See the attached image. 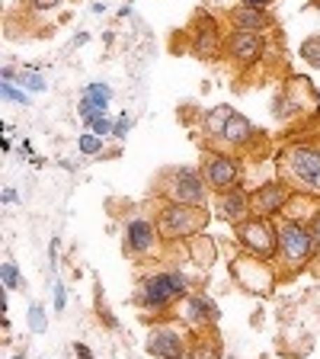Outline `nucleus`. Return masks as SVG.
Returning <instances> with one entry per match:
<instances>
[{
	"label": "nucleus",
	"mask_w": 320,
	"mask_h": 359,
	"mask_svg": "<svg viewBox=\"0 0 320 359\" xmlns=\"http://www.w3.org/2000/svg\"><path fill=\"white\" fill-rule=\"evenodd\" d=\"M52 299H55V311H64V305H67V289H64V283H55V289H52Z\"/></svg>",
	"instance_id": "obj_29"
},
{
	"label": "nucleus",
	"mask_w": 320,
	"mask_h": 359,
	"mask_svg": "<svg viewBox=\"0 0 320 359\" xmlns=\"http://www.w3.org/2000/svg\"><path fill=\"white\" fill-rule=\"evenodd\" d=\"M74 356L77 359H93V350L87 344H74Z\"/></svg>",
	"instance_id": "obj_32"
},
{
	"label": "nucleus",
	"mask_w": 320,
	"mask_h": 359,
	"mask_svg": "<svg viewBox=\"0 0 320 359\" xmlns=\"http://www.w3.org/2000/svg\"><path fill=\"white\" fill-rule=\"evenodd\" d=\"M231 116H234L231 106H215V109L209 112V119H205V135H218V138H221V132Z\"/></svg>",
	"instance_id": "obj_20"
},
{
	"label": "nucleus",
	"mask_w": 320,
	"mask_h": 359,
	"mask_svg": "<svg viewBox=\"0 0 320 359\" xmlns=\"http://www.w3.org/2000/svg\"><path fill=\"white\" fill-rule=\"evenodd\" d=\"M0 93H4V100H10V103L26 106V93H22V90H16L13 83H0Z\"/></svg>",
	"instance_id": "obj_26"
},
{
	"label": "nucleus",
	"mask_w": 320,
	"mask_h": 359,
	"mask_svg": "<svg viewBox=\"0 0 320 359\" xmlns=\"http://www.w3.org/2000/svg\"><path fill=\"white\" fill-rule=\"evenodd\" d=\"M311 234H314V244H317V250H320V212L311 218Z\"/></svg>",
	"instance_id": "obj_33"
},
{
	"label": "nucleus",
	"mask_w": 320,
	"mask_h": 359,
	"mask_svg": "<svg viewBox=\"0 0 320 359\" xmlns=\"http://www.w3.org/2000/svg\"><path fill=\"white\" fill-rule=\"evenodd\" d=\"M202 180L215 193H228V189L240 187V164L221 151H209L202 157Z\"/></svg>",
	"instance_id": "obj_9"
},
{
	"label": "nucleus",
	"mask_w": 320,
	"mask_h": 359,
	"mask_svg": "<svg viewBox=\"0 0 320 359\" xmlns=\"http://www.w3.org/2000/svg\"><path fill=\"white\" fill-rule=\"evenodd\" d=\"M0 283H4V289H20L22 285V276L13 260H4V266H0Z\"/></svg>",
	"instance_id": "obj_22"
},
{
	"label": "nucleus",
	"mask_w": 320,
	"mask_h": 359,
	"mask_svg": "<svg viewBox=\"0 0 320 359\" xmlns=\"http://www.w3.org/2000/svg\"><path fill=\"white\" fill-rule=\"evenodd\" d=\"M272 0H240V7H256V10H266Z\"/></svg>",
	"instance_id": "obj_34"
},
{
	"label": "nucleus",
	"mask_w": 320,
	"mask_h": 359,
	"mask_svg": "<svg viewBox=\"0 0 320 359\" xmlns=\"http://www.w3.org/2000/svg\"><path fill=\"white\" fill-rule=\"evenodd\" d=\"M77 151H81L83 157H99L103 154V138L93 132H83L81 138H77Z\"/></svg>",
	"instance_id": "obj_21"
},
{
	"label": "nucleus",
	"mask_w": 320,
	"mask_h": 359,
	"mask_svg": "<svg viewBox=\"0 0 320 359\" xmlns=\"http://www.w3.org/2000/svg\"><path fill=\"white\" fill-rule=\"evenodd\" d=\"M58 250H61L58 238H52V244H48V263H52V269L58 266Z\"/></svg>",
	"instance_id": "obj_30"
},
{
	"label": "nucleus",
	"mask_w": 320,
	"mask_h": 359,
	"mask_svg": "<svg viewBox=\"0 0 320 359\" xmlns=\"http://www.w3.org/2000/svg\"><path fill=\"white\" fill-rule=\"evenodd\" d=\"M291 196H295V189H291L288 183H282V180H269V183H263L260 189H253V193H250V205H253V215H260V218H276L279 212L288 209Z\"/></svg>",
	"instance_id": "obj_10"
},
{
	"label": "nucleus",
	"mask_w": 320,
	"mask_h": 359,
	"mask_svg": "<svg viewBox=\"0 0 320 359\" xmlns=\"http://www.w3.org/2000/svg\"><path fill=\"white\" fill-rule=\"evenodd\" d=\"M234 238H237L240 250L246 254L260 257V260H276V250H279V228L272 224V218H260V215H250L246 222L234 224Z\"/></svg>",
	"instance_id": "obj_5"
},
{
	"label": "nucleus",
	"mask_w": 320,
	"mask_h": 359,
	"mask_svg": "<svg viewBox=\"0 0 320 359\" xmlns=\"http://www.w3.org/2000/svg\"><path fill=\"white\" fill-rule=\"evenodd\" d=\"M189 295V279L179 269H154L148 276H141L138 289H134V305L144 314H164L173 305Z\"/></svg>",
	"instance_id": "obj_2"
},
{
	"label": "nucleus",
	"mask_w": 320,
	"mask_h": 359,
	"mask_svg": "<svg viewBox=\"0 0 320 359\" xmlns=\"http://www.w3.org/2000/svg\"><path fill=\"white\" fill-rule=\"evenodd\" d=\"M0 151H4V154H10V151H13V144L7 142V135H4V138H0Z\"/></svg>",
	"instance_id": "obj_36"
},
{
	"label": "nucleus",
	"mask_w": 320,
	"mask_h": 359,
	"mask_svg": "<svg viewBox=\"0 0 320 359\" xmlns=\"http://www.w3.org/2000/svg\"><path fill=\"white\" fill-rule=\"evenodd\" d=\"M279 180L288 183L301 196H317L320 199V144H288L276 157Z\"/></svg>",
	"instance_id": "obj_1"
},
{
	"label": "nucleus",
	"mask_w": 320,
	"mask_h": 359,
	"mask_svg": "<svg viewBox=\"0 0 320 359\" xmlns=\"http://www.w3.org/2000/svg\"><path fill=\"white\" fill-rule=\"evenodd\" d=\"M167 189V202H183V205H202L205 209V180H202V170H193V167H176L170 170V180L164 183Z\"/></svg>",
	"instance_id": "obj_8"
},
{
	"label": "nucleus",
	"mask_w": 320,
	"mask_h": 359,
	"mask_svg": "<svg viewBox=\"0 0 320 359\" xmlns=\"http://www.w3.org/2000/svg\"><path fill=\"white\" fill-rule=\"evenodd\" d=\"M253 138H256L253 122L246 119V116H240V112H234L231 119H228V126H224V132H221V142L231 144V148H246Z\"/></svg>",
	"instance_id": "obj_15"
},
{
	"label": "nucleus",
	"mask_w": 320,
	"mask_h": 359,
	"mask_svg": "<svg viewBox=\"0 0 320 359\" xmlns=\"http://www.w3.org/2000/svg\"><path fill=\"white\" fill-rule=\"evenodd\" d=\"M221 318L218 305L209 299V295H199V292H189L186 299L179 302V321L186 324L189 330L202 334V330H211V324Z\"/></svg>",
	"instance_id": "obj_11"
},
{
	"label": "nucleus",
	"mask_w": 320,
	"mask_h": 359,
	"mask_svg": "<svg viewBox=\"0 0 320 359\" xmlns=\"http://www.w3.org/2000/svg\"><path fill=\"white\" fill-rule=\"evenodd\" d=\"M26 321H29V330H32V334H45V327H48L45 308H42V305H36V302L29 305V314H26Z\"/></svg>",
	"instance_id": "obj_23"
},
{
	"label": "nucleus",
	"mask_w": 320,
	"mask_h": 359,
	"mask_svg": "<svg viewBox=\"0 0 320 359\" xmlns=\"http://www.w3.org/2000/svg\"><path fill=\"white\" fill-rule=\"evenodd\" d=\"M186 359H224L221 340H218L215 330H202V334H195L193 340H189Z\"/></svg>",
	"instance_id": "obj_17"
},
{
	"label": "nucleus",
	"mask_w": 320,
	"mask_h": 359,
	"mask_svg": "<svg viewBox=\"0 0 320 359\" xmlns=\"http://www.w3.org/2000/svg\"><path fill=\"white\" fill-rule=\"evenodd\" d=\"M301 55H305V58L311 61L314 67H320V39H317V42H305V48H301Z\"/></svg>",
	"instance_id": "obj_28"
},
{
	"label": "nucleus",
	"mask_w": 320,
	"mask_h": 359,
	"mask_svg": "<svg viewBox=\"0 0 320 359\" xmlns=\"http://www.w3.org/2000/svg\"><path fill=\"white\" fill-rule=\"evenodd\" d=\"M157 244H160V234H157V224L151 218H128L125 224V250L138 260H148L157 254Z\"/></svg>",
	"instance_id": "obj_12"
},
{
	"label": "nucleus",
	"mask_w": 320,
	"mask_h": 359,
	"mask_svg": "<svg viewBox=\"0 0 320 359\" xmlns=\"http://www.w3.org/2000/svg\"><path fill=\"white\" fill-rule=\"evenodd\" d=\"M231 273H234V279L240 283V289L250 292V295H269V292L276 289V283H279L276 263L260 260V257L246 254V250H240V254L231 260Z\"/></svg>",
	"instance_id": "obj_6"
},
{
	"label": "nucleus",
	"mask_w": 320,
	"mask_h": 359,
	"mask_svg": "<svg viewBox=\"0 0 320 359\" xmlns=\"http://www.w3.org/2000/svg\"><path fill=\"white\" fill-rule=\"evenodd\" d=\"M224 52L231 55V61L246 67L266 52V39H263L260 32H234V36L228 39V45H224Z\"/></svg>",
	"instance_id": "obj_14"
},
{
	"label": "nucleus",
	"mask_w": 320,
	"mask_h": 359,
	"mask_svg": "<svg viewBox=\"0 0 320 359\" xmlns=\"http://www.w3.org/2000/svg\"><path fill=\"white\" fill-rule=\"evenodd\" d=\"M215 215L228 224H240L246 218L253 215V205H250V196L244 193L240 187L228 189V193H218V205H215Z\"/></svg>",
	"instance_id": "obj_13"
},
{
	"label": "nucleus",
	"mask_w": 320,
	"mask_h": 359,
	"mask_svg": "<svg viewBox=\"0 0 320 359\" xmlns=\"http://www.w3.org/2000/svg\"><path fill=\"white\" fill-rule=\"evenodd\" d=\"M186 324L179 321H160L151 327L148 340V353L154 359H186V350H189V334H186Z\"/></svg>",
	"instance_id": "obj_7"
},
{
	"label": "nucleus",
	"mask_w": 320,
	"mask_h": 359,
	"mask_svg": "<svg viewBox=\"0 0 320 359\" xmlns=\"http://www.w3.org/2000/svg\"><path fill=\"white\" fill-rule=\"evenodd\" d=\"M218 48H221V39H218V26L215 20H205L199 22V29H195V42H193V52L199 55V58H215Z\"/></svg>",
	"instance_id": "obj_18"
},
{
	"label": "nucleus",
	"mask_w": 320,
	"mask_h": 359,
	"mask_svg": "<svg viewBox=\"0 0 320 359\" xmlns=\"http://www.w3.org/2000/svg\"><path fill=\"white\" fill-rule=\"evenodd\" d=\"M16 83H22V87L32 90V93H42V90H45V77H42V71H22V74L16 77Z\"/></svg>",
	"instance_id": "obj_24"
},
{
	"label": "nucleus",
	"mask_w": 320,
	"mask_h": 359,
	"mask_svg": "<svg viewBox=\"0 0 320 359\" xmlns=\"http://www.w3.org/2000/svg\"><path fill=\"white\" fill-rule=\"evenodd\" d=\"M32 10H55L61 4V0H29Z\"/></svg>",
	"instance_id": "obj_31"
},
{
	"label": "nucleus",
	"mask_w": 320,
	"mask_h": 359,
	"mask_svg": "<svg viewBox=\"0 0 320 359\" xmlns=\"http://www.w3.org/2000/svg\"><path fill=\"white\" fill-rule=\"evenodd\" d=\"M160 241H193L205 231L209 212L202 205H183V202H164L154 218Z\"/></svg>",
	"instance_id": "obj_4"
},
{
	"label": "nucleus",
	"mask_w": 320,
	"mask_h": 359,
	"mask_svg": "<svg viewBox=\"0 0 320 359\" xmlns=\"http://www.w3.org/2000/svg\"><path fill=\"white\" fill-rule=\"evenodd\" d=\"M83 100L97 106L99 112H109V100H112V87L109 83H87L83 87Z\"/></svg>",
	"instance_id": "obj_19"
},
{
	"label": "nucleus",
	"mask_w": 320,
	"mask_h": 359,
	"mask_svg": "<svg viewBox=\"0 0 320 359\" xmlns=\"http://www.w3.org/2000/svg\"><path fill=\"white\" fill-rule=\"evenodd\" d=\"M16 199H20V196H16V189H4V196H0V202H4V205H16Z\"/></svg>",
	"instance_id": "obj_35"
},
{
	"label": "nucleus",
	"mask_w": 320,
	"mask_h": 359,
	"mask_svg": "<svg viewBox=\"0 0 320 359\" xmlns=\"http://www.w3.org/2000/svg\"><path fill=\"white\" fill-rule=\"evenodd\" d=\"M13 359H22V356H13Z\"/></svg>",
	"instance_id": "obj_37"
},
{
	"label": "nucleus",
	"mask_w": 320,
	"mask_h": 359,
	"mask_svg": "<svg viewBox=\"0 0 320 359\" xmlns=\"http://www.w3.org/2000/svg\"><path fill=\"white\" fill-rule=\"evenodd\" d=\"M132 128H134V119H132V116H119V119H116V132H112V138H119V142H122V138H125Z\"/></svg>",
	"instance_id": "obj_27"
},
{
	"label": "nucleus",
	"mask_w": 320,
	"mask_h": 359,
	"mask_svg": "<svg viewBox=\"0 0 320 359\" xmlns=\"http://www.w3.org/2000/svg\"><path fill=\"white\" fill-rule=\"evenodd\" d=\"M314 250V234H311V224L307 222H295V218H285L279 224V250H276V269L279 276H295L301 269L311 263Z\"/></svg>",
	"instance_id": "obj_3"
},
{
	"label": "nucleus",
	"mask_w": 320,
	"mask_h": 359,
	"mask_svg": "<svg viewBox=\"0 0 320 359\" xmlns=\"http://www.w3.org/2000/svg\"><path fill=\"white\" fill-rule=\"evenodd\" d=\"M224 359H231V356H224Z\"/></svg>",
	"instance_id": "obj_38"
},
{
	"label": "nucleus",
	"mask_w": 320,
	"mask_h": 359,
	"mask_svg": "<svg viewBox=\"0 0 320 359\" xmlns=\"http://www.w3.org/2000/svg\"><path fill=\"white\" fill-rule=\"evenodd\" d=\"M231 22H234V32H266L269 29V16L266 10H256V7H234L231 10Z\"/></svg>",
	"instance_id": "obj_16"
},
{
	"label": "nucleus",
	"mask_w": 320,
	"mask_h": 359,
	"mask_svg": "<svg viewBox=\"0 0 320 359\" xmlns=\"http://www.w3.org/2000/svg\"><path fill=\"white\" fill-rule=\"evenodd\" d=\"M90 132L99 135V138H106V135L116 132V119H109V116H99V119L93 122V126H90Z\"/></svg>",
	"instance_id": "obj_25"
}]
</instances>
